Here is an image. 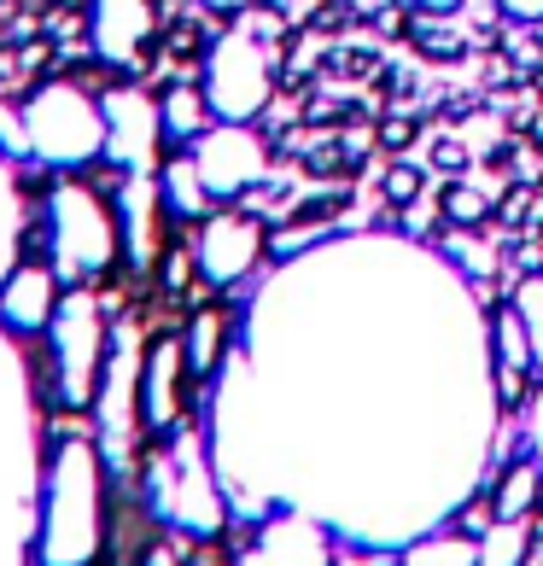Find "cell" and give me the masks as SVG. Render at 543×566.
Returning a JSON list of instances; mask_svg holds the SVG:
<instances>
[{"label":"cell","instance_id":"6da1fadb","mask_svg":"<svg viewBox=\"0 0 543 566\" xmlns=\"http://www.w3.org/2000/svg\"><path fill=\"white\" fill-rule=\"evenodd\" d=\"M112 532L106 496V450L88 432H65L48 455V491H41V566H100Z\"/></svg>","mask_w":543,"mask_h":566},{"label":"cell","instance_id":"7a4b0ae2","mask_svg":"<svg viewBox=\"0 0 543 566\" xmlns=\"http://www.w3.org/2000/svg\"><path fill=\"white\" fill-rule=\"evenodd\" d=\"M48 263L65 286H106L123 275V222L117 193L94 187L88 176H53L48 181Z\"/></svg>","mask_w":543,"mask_h":566},{"label":"cell","instance_id":"3957f363","mask_svg":"<svg viewBox=\"0 0 543 566\" xmlns=\"http://www.w3.org/2000/svg\"><path fill=\"white\" fill-rule=\"evenodd\" d=\"M24 158H35L48 176H82L106 158V117L100 88L76 76H48L24 94Z\"/></svg>","mask_w":543,"mask_h":566},{"label":"cell","instance_id":"277c9868","mask_svg":"<svg viewBox=\"0 0 543 566\" xmlns=\"http://www.w3.org/2000/svg\"><path fill=\"white\" fill-rule=\"evenodd\" d=\"M112 316L94 286H65L48 322V397L65 415H88L112 363Z\"/></svg>","mask_w":543,"mask_h":566},{"label":"cell","instance_id":"5b68a950","mask_svg":"<svg viewBox=\"0 0 543 566\" xmlns=\"http://www.w3.org/2000/svg\"><path fill=\"white\" fill-rule=\"evenodd\" d=\"M199 88L211 99L217 123H258L275 99V48L246 24L217 30L211 53L199 59Z\"/></svg>","mask_w":543,"mask_h":566},{"label":"cell","instance_id":"8992f818","mask_svg":"<svg viewBox=\"0 0 543 566\" xmlns=\"http://www.w3.org/2000/svg\"><path fill=\"white\" fill-rule=\"evenodd\" d=\"M140 432L146 444H170L176 432H187L194 421V403L205 397V386L187 374V350H181V333L176 327H153L140 345Z\"/></svg>","mask_w":543,"mask_h":566},{"label":"cell","instance_id":"52a82bcc","mask_svg":"<svg viewBox=\"0 0 543 566\" xmlns=\"http://www.w3.org/2000/svg\"><path fill=\"white\" fill-rule=\"evenodd\" d=\"M88 59H100L112 76H135L146 82L164 65L158 30H164V0H88Z\"/></svg>","mask_w":543,"mask_h":566},{"label":"cell","instance_id":"ba28073f","mask_svg":"<svg viewBox=\"0 0 543 566\" xmlns=\"http://www.w3.org/2000/svg\"><path fill=\"white\" fill-rule=\"evenodd\" d=\"M187 240H194L199 281L211 292H240L269 263V222L252 217L246 205H217Z\"/></svg>","mask_w":543,"mask_h":566},{"label":"cell","instance_id":"9c48e42d","mask_svg":"<svg viewBox=\"0 0 543 566\" xmlns=\"http://www.w3.org/2000/svg\"><path fill=\"white\" fill-rule=\"evenodd\" d=\"M100 117H106V158L117 170H158L164 129H158V94L135 76H112L100 88Z\"/></svg>","mask_w":543,"mask_h":566},{"label":"cell","instance_id":"30bf717a","mask_svg":"<svg viewBox=\"0 0 543 566\" xmlns=\"http://www.w3.org/2000/svg\"><path fill=\"white\" fill-rule=\"evenodd\" d=\"M187 153H194V164H199V176H205V187H211L217 205H234L246 187H258L269 170H275L258 123H211Z\"/></svg>","mask_w":543,"mask_h":566},{"label":"cell","instance_id":"8fae6325","mask_svg":"<svg viewBox=\"0 0 543 566\" xmlns=\"http://www.w3.org/2000/svg\"><path fill=\"white\" fill-rule=\"evenodd\" d=\"M59 298H65V281L53 275V263H18L7 281H0V327L12 333V339H35V333H48Z\"/></svg>","mask_w":543,"mask_h":566},{"label":"cell","instance_id":"7c38bea8","mask_svg":"<svg viewBox=\"0 0 543 566\" xmlns=\"http://www.w3.org/2000/svg\"><path fill=\"white\" fill-rule=\"evenodd\" d=\"M234 292H217V298H205L194 304L181 316V350H187V374H194L199 386H211L222 363H228V350H234Z\"/></svg>","mask_w":543,"mask_h":566},{"label":"cell","instance_id":"4fadbf2b","mask_svg":"<svg viewBox=\"0 0 543 566\" xmlns=\"http://www.w3.org/2000/svg\"><path fill=\"white\" fill-rule=\"evenodd\" d=\"M158 94V129H164V153H187L205 129H211V99H205L199 76H170Z\"/></svg>","mask_w":543,"mask_h":566},{"label":"cell","instance_id":"5bb4252c","mask_svg":"<svg viewBox=\"0 0 543 566\" xmlns=\"http://www.w3.org/2000/svg\"><path fill=\"white\" fill-rule=\"evenodd\" d=\"M240 566H333V549L316 526H304V520H275V526H258Z\"/></svg>","mask_w":543,"mask_h":566},{"label":"cell","instance_id":"9a60e30c","mask_svg":"<svg viewBox=\"0 0 543 566\" xmlns=\"http://www.w3.org/2000/svg\"><path fill=\"white\" fill-rule=\"evenodd\" d=\"M153 176H158L164 211H170V222L181 228V234H194V228L217 211V199H211V187H205V176H199L194 153H164Z\"/></svg>","mask_w":543,"mask_h":566},{"label":"cell","instance_id":"2e32d148","mask_svg":"<svg viewBox=\"0 0 543 566\" xmlns=\"http://www.w3.org/2000/svg\"><path fill=\"white\" fill-rule=\"evenodd\" d=\"M404 48L415 53L421 71H462V65H473V53H479L473 35L462 30V18H427V12L409 18Z\"/></svg>","mask_w":543,"mask_h":566},{"label":"cell","instance_id":"e0dca14e","mask_svg":"<svg viewBox=\"0 0 543 566\" xmlns=\"http://www.w3.org/2000/svg\"><path fill=\"white\" fill-rule=\"evenodd\" d=\"M479 491L491 496L497 520H532L537 502H543V468H537V455H514V461H503V468H491L485 479H479Z\"/></svg>","mask_w":543,"mask_h":566},{"label":"cell","instance_id":"ac0fdd59","mask_svg":"<svg viewBox=\"0 0 543 566\" xmlns=\"http://www.w3.org/2000/svg\"><path fill=\"white\" fill-rule=\"evenodd\" d=\"M427 199L438 205L445 228H491V205H497V193H491V187H479L473 176H462V181H438Z\"/></svg>","mask_w":543,"mask_h":566},{"label":"cell","instance_id":"d6986e66","mask_svg":"<svg viewBox=\"0 0 543 566\" xmlns=\"http://www.w3.org/2000/svg\"><path fill=\"white\" fill-rule=\"evenodd\" d=\"M427 112L421 106H380V117H374V153L380 158H415L427 140Z\"/></svg>","mask_w":543,"mask_h":566},{"label":"cell","instance_id":"ffe728a7","mask_svg":"<svg viewBox=\"0 0 543 566\" xmlns=\"http://www.w3.org/2000/svg\"><path fill=\"white\" fill-rule=\"evenodd\" d=\"M421 164H427V176L432 181H462L479 170V153L462 140V129H427L421 140Z\"/></svg>","mask_w":543,"mask_h":566},{"label":"cell","instance_id":"44dd1931","mask_svg":"<svg viewBox=\"0 0 543 566\" xmlns=\"http://www.w3.org/2000/svg\"><path fill=\"white\" fill-rule=\"evenodd\" d=\"M432 193V176L421 158H380V187H374V199L391 205V211H409V205H421Z\"/></svg>","mask_w":543,"mask_h":566},{"label":"cell","instance_id":"7402d4cb","mask_svg":"<svg viewBox=\"0 0 543 566\" xmlns=\"http://www.w3.org/2000/svg\"><path fill=\"white\" fill-rule=\"evenodd\" d=\"M438 245H445V258H450L456 269H462L468 286H473V281H491L497 263H503V258H497V240H485V228H450Z\"/></svg>","mask_w":543,"mask_h":566},{"label":"cell","instance_id":"603a6c76","mask_svg":"<svg viewBox=\"0 0 543 566\" xmlns=\"http://www.w3.org/2000/svg\"><path fill=\"white\" fill-rule=\"evenodd\" d=\"M532 555V520H497L479 537V566H526Z\"/></svg>","mask_w":543,"mask_h":566},{"label":"cell","instance_id":"cb8c5ba5","mask_svg":"<svg viewBox=\"0 0 543 566\" xmlns=\"http://www.w3.org/2000/svg\"><path fill=\"white\" fill-rule=\"evenodd\" d=\"M404 566H479V537H462V532H432L421 537L415 549L404 555Z\"/></svg>","mask_w":543,"mask_h":566},{"label":"cell","instance_id":"d4e9b609","mask_svg":"<svg viewBox=\"0 0 543 566\" xmlns=\"http://www.w3.org/2000/svg\"><path fill=\"white\" fill-rule=\"evenodd\" d=\"M537 211V187L532 181H503L497 187V205H491V228L497 234H526Z\"/></svg>","mask_w":543,"mask_h":566},{"label":"cell","instance_id":"484cf974","mask_svg":"<svg viewBox=\"0 0 543 566\" xmlns=\"http://www.w3.org/2000/svg\"><path fill=\"white\" fill-rule=\"evenodd\" d=\"M509 304L520 310V322H526V339H532V368H537V380H543V269L537 275H526L514 292H509Z\"/></svg>","mask_w":543,"mask_h":566},{"label":"cell","instance_id":"4316f807","mask_svg":"<svg viewBox=\"0 0 543 566\" xmlns=\"http://www.w3.org/2000/svg\"><path fill=\"white\" fill-rule=\"evenodd\" d=\"M409 18H415V7H409V0H374V7H363V35H374L380 48H391V41L404 48V35H409Z\"/></svg>","mask_w":543,"mask_h":566},{"label":"cell","instance_id":"83f0119b","mask_svg":"<svg viewBox=\"0 0 543 566\" xmlns=\"http://www.w3.org/2000/svg\"><path fill=\"white\" fill-rule=\"evenodd\" d=\"M310 30H316L322 41L363 35V7H357V0H316V12H310Z\"/></svg>","mask_w":543,"mask_h":566},{"label":"cell","instance_id":"f1b7e54d","mask_svg":"<svg viewBox=\"0 0 543 566\" xmlns=\"http://www.w3.org/2000/svg\"><path fill=\"white\" fill-rule=\"evenodd\" d=\"M450 526L462 532V537H485V532L497 526V509H491V496H485V491H473V496L462 502V509H456V520H450Z\"/></svg>","mask_w":543,"mask_h":566},{"label":"cell","instance_id":"f546056e","mask_svg":"<svg viewBox=\"0 0 543 566\" xmlns=\"http://www.w3.org/2000/svg\"><path fill=\"white\" fill-rule=\"evenodd\" d=\"M194 7H199V12H211V18H217V24L228 30V24H240V18H246V12H252V7H258V0H194Z\"/></svg>","mask_w":543,"mask_h":566},{"label":"cell","instance_id":"4dcf8cb0","mask_svg":"<svg viewBox=\"0 0 543 566\" xmlns=\"http://www.w3.org/2000/svg\"><path fill=\"white\" fill-rule=\"evenodd\" d=\"M526 444H532L537 468H543V386H537V397L526 403Z\"/></svg>","mask_w":543,"mask_h":566},{"label":"cell","instance_id":"1f68e13d","mask_svg":"<svg viewBox=\"0 0 543 566\" xmlns=\"http://www.w3.org/2000/svg\"><path fill=\"white\" fill-rule=\"evenodd\" d=\"M509 24H543V0H497Z\"/></svg>","mask_w":543,"mask_h":566},{"label":"cell","instance_id":"d6a6232c","mask_svg":"<svg viewBox=\"0 0 543 566\" xmlns=\"http://www.w3.org/2000/svg\"><path fill=\"white\" fill-rule=\"evenodd\" d=\"M415 12H427V18H462L468 12V0H409Z\"/></svg>","mask_w":543,"mask_h":566},{"label":"cell","instance_id":"836d02e7","mask_svg":"<svg viewBox=\"0 0 543 566\" xmlns=\"http://www.w3.org/2000/svg\"><path fill=\"white\" fill-rule=\"evenodd\" d=\"M333 566H404L398 555H363V549H345V555H333Z\"/></svg>","mask_w":543,"mask_h":566},{"label":"cell","instance_id":"e575fe53","mask_svg":"<svg viewBox=\"0 0 543 566\" xmlns=\"http://www.w3.org/2000/svg\"><path fill=\"white\" fill-rule=\"evenodd\" d=\"M187 566H234V555H228V549H194Z\"/></svg>","mask_w":543,"mask_h":566},{"label":"cell","instance_id":"d590c367","mask_svg":"<svg viewBox=\"0 0 543 566\" xmlns=\"http://www.w3.org/2000/svg\"><path fill=\"white\" fill-rule=\"evenodd\" d=\"M65 7H76V12H82V7H88V0H65Z\"/></svg>","mask_w":543,"mask_h":566}]
</instances>
